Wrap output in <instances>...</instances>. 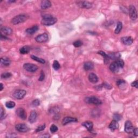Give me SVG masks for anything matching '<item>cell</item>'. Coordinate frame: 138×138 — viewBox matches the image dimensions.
Here are the masks:
<instances>
[{"mask_svg": "<svg viewBox=\"0 0 138 138\" xmlns=\"http://www.w3.org/2000/svg\"><path fill=\"white\" fill-rule=\"evenodd\" d=\"M15 128L17 131L21 133H25L29 130L28 126L24 123H19L15 126Z\"/></svg>", "mask_w": 138, "mask_h": 138, "instance_id": "cell-8", "label": "cell"}, {"mask_svg": "<svg viewBox=\"0 0 138 138\" xmlns=\"http://www.w3.org/2000/svg\"><path fill=\"white\" fill-rule=\"evenodd\" d=\"M31 59H32L33 60H35V61L37 62L38 63H41V64L45 63V60L44 59L38 57L37 56H36L31 55Z\"/></svg>", "mask_w": 138, "mask_h": 138, "instance_id": "cell-26", "label": "cell"}, {"mask_svg": "<svg viewBox=\"0 0 138 138\" xmlns=\"http://www.w3.org/2000/svg\"><path fill=\"white\" fill-rule=\"evenodd\" d=\"M37 118V113L35 111H32L31 112L29 116V122L30 123H32L36 122Z\"/></svg>", "mask_w": 138, "mask_h": 138, "instance_id": "cell-22", "label": "cell"}, {"mask_svg": "<svg viewBox=\"0 0 138 138\" xmlns=\"http://www.w3.org/2000/svg\"><path fill=\"white\" fill-rule=\"evenodd\" d=\"M0 63L1 65L3 66H9L11 64V60L7 58H1L0 59Z\"/></svg>", "mask_w": 138, "mask_h": 138, "instance_id": "cell-23", "label": "cell"}, {"mask_svg": "<svg viewBox=\"0 0 138 138\" xmlns=\"http://www.w3.org/2000/svg\"><path fill=\"white\" fill-rule=\"evenodd\" d=\"M78 122V120L76 118H73L71 117H65L62 121V124L63 125H66L67 123L71 122Z\"/></svg>", "mask_w": 138, "mask_h": 138, "instance_id": "cell-13", "label": "cell"}, {"mask_svg": "<svg viewBox=\"0 0 138 138\" xmlns=\"http://www.w3.org/2000/svg\"><path fill=\"white\" fill-rule=\"evenodd\" d=\"M9 2H11V3H14V2H15L16 1H11V0H10V1H9Z\"/></svg>", "mask_w": 138, "mask_h": 138, "instance_id": "cell-48", "label": "cell"}, {"mask_svg": "<svg viewBox=\"0 0 138 138\" xmlns=\"http://www.w3.org/2000/svg\"><path fill=\"white\" fill-rule=\"evenodd\" d=\"M134 127L133 126V124L131 122L130 120H127L125 123V131L127 133H131L133 132Z\"/></svg>", "mask_w": 138, "mask_h": 138, "instance_id": "cell-11", "label": "cell"}, {"mask_svg": "<svg viewBox=\"0 0 138 138\" xmlns=\"http://www.w3.org/2000/svg\"><path fill=\"white\" fill-rule=\"evenodd\" d=\"M108 57L110 59L118 60L120 59V58L121 57V55L119 52H112L109 54L108 55Z\"/></svg>", "mask_w": 138, "mask_h": 138, "instance_id": "cell-21", "label": "cell"}, {"mask_svg": "<svg viewBox=\"0 0 138 138\" xmlns=\"http://www.w3.org/2000/svg\"><path fill=\"white\" fill-rule=\"evenodd\" d=\"M108 128H110L112 131H114V130H118L119 128L118 122L115 120H112L110 123V125H109Z\"/></svg>", "mask_w": 138, "mask_h": 138, "instance_id": "cell-18", "label": "cell"}, {"mask_svg": "<svg viewBox=\"0 0 138 138\" xmlns=\"http://www.w3.org/2000/svg\"><path fill=\"white\" fill-rule=\"evenodd\" d=\"M98 54L100 55L101 56H102L104 58H105V61H107V63H108V60L110 59H109V58L108 57V55L106 54L105 52L103 51H99L98 52Z\"/></svg>", "mask_w": 138, "mask_h": 138, "instance_id": "cell-29", "label": "cell"}, {"mask_svg": "<svg viewBox=\"0 0 138 138\" xmlns=\"http://www.w3.org/2000/svg\"><path fill=\"white\" fill-rule=\"evenodd\" d=\"M23 68L28 72H35L38 70V67L37 65L33 64L25 63L23 65Z\"/></svg>", "mask_w": 138, "mask_h": 138, "instance_id": "cell-6", "label": "cell"}, {"mask_svg": "<svg viewBox=\"0 0 138 138\" xmlns=\"http://www.w3.org/2000/svg\"><path fill=\"white\" fill-rule=\"evenodd\" d=\"M15 103L14 102V101H7V102L6 103V106L8 108H13L15 106Z\"/></svg>", "mask_w": 138, "mask_h": 138, "instance_id": "cell-28", "label": "cell"}, {"mask_svg": "<svg viewBox=\"0 0 138 138\" xmlns=\"http://www.w3.org/2000/svg\"><path fill=\"white\" fill-rule=\"evenodd\" d=\"M12 76V74L10 72H4L3 73L1 76V77L2 79H8L10 78Z\"/></svg>", "mask_w": 138, "mask_h": 138, "instance_id": "cell-30", "label": "cell"}, {"mask_svg": "<svg viewBox=\"0 0 138 138\" xmlns=\"http://www.w3.org/2000/svg\"><path fill=\"white\" fill-rule=\"evenodd\" d=\"M52 66H53V68H54L55 70H59L60 67L59 62L56 60H54V63H53V64H52Z\"/></svg>", "mask_w": 138, "mask_h": 138, "instance_id": "cell-31", "label": "cell"}, {"mask_svg": "<svg viewBox=\"0 0 138 138\" xmlns=\"http://www.w3.org/2000/svg\"><path fill=\"white\" fill-rule=\"evenodd\" d=\"M73 45L76 48H79L83 45V42L80 40H77L73 43Z\"/></svg>", "mask_w": 138, "mask_h": 138, "instance_id": "cell-33", "label": "cell"}, {"mask_svg": "<svg viewBox=\"0 0 138 138\" xmlns=\"http://www.w3.org/2000/svg\"><path fill=\"white\" fill-rule=\"evenodd\" d=\"M45 125L44 124V125H41L39 127H38L37 128V129L36 130V132H41V131H42V130H44L45 128Z\"/></svg>", "mask_w": 138, "mask_h": 138, "instance_id": "cell-37", "label": "cell"}, {"mask_svg": "<svg viewBox=\"0 0 138 138\" xmlns=\"http://www.w3.org/2000/svg\"><path fill=\"white\" fill-rule=\"evenodd\" d=\"M113 119L114 120L118 122V121H119L122 119V116H121L120 114H119L118 113H115L113 115Z\"/></svg>", "mask_w": 138, "mask_h": 138, "instance_id": "cell-36", "label": "cell"}, {"mask_svg": "<svg viewBox=\"0 0 138 138\" xmlns=\"http://www.w3.org/2000/svg\"><path fill=\"white\" fill-rule=\"evenodd\" d=\"M109 69L113 73H117L119 70V66H118L117 62H113L110 65Z\"/></svg>", "mask_w": 138, "mask_h": 138, "instance_id": "cell-15", "label": "cell"}, {"mask_svg": "<svg viewBox=\"0 0 138 138\" xmlns=\"http://www.w3.org/2000/svg\"><path fill=\"white\" fill-rule=\"evenodd\" d=\"M117 63L118 65V66H119V67H121V68H122V67L124 66V62L123 61V60L122 59H119L118 60H117Z\"/></svg>", "mask_w": 138, "mask_h": 138, "instance_id": "cell-35", "label": "cell"}, {"mask_svg": "<svg viewBox=\"0 0 138 138\" xmlns=\"http://www.w3.org/2000/svg\"><path fill=\"white\" fill-rule=\"evenodd\" d=\"M59 111V110L58 109V108L57 107H52L50 109V112L51 113H55L57 114L58 112Z\"/></svg>", "mask_w": 138, "mask_h": 138, "instance_id": "cell-40", "label": "cell"}, {"mask_svg": "<svg viewBox=\"0 0 138 138\" xmlns=\"http://www.w3.org/2000/svg\"><path fill=\"white\" fill-rule=\"evenodd\" d=\"M122 43L124 45H130L133 44V38L130 37V36H126V37H123L121 38Z\"/></svg>", "mask_w": 138, "mask_h": 138, "instance_id": "cell-12", "label": "cell"}, {"mask_svg": "<svg viewBox=\"0 0 138 138\" xmlns=\"http://www.w3.org/2000/svg\"><path fill=\"white\" fill-rule=\"evenodd\" d=\"M57 19L52 17L50 15H44L43 16V19L41 21V23L45 26H50L55 24L57 22Z\"/></svg>", "mask_w": 138, "mask_h": 138, "instance_id": "cell-1", "label": "cell"}, {"mask_svg": "<svg viewBox=\"0 0 138 138\" xmlns=\"http://www.w3.org/2000/svg\"><path fill=\"white\" fill-rule=\"evenodd\" d=\"M28 18V17L24 14H21V15H18L12 19L11 23L14 25H17L18 24H20L24 22L25 21L27 20Z\"/></svg>", "mask_w": 138, "mask_h": 138, "instance_id": "cell-2", "label": "cell"}, {"mask_svg": "<svg viewBox=\"0 0 138 138\" xmlns=\"http://www.w3.org/2000/svg\"><path fill=\"white\" fill-rule=\"evenodd\" d=\"M40 105V101L38 99H35L32 102V105L34 107H36Z\"/></svg>", "mask_w": 138, "mask_h": 138, "instance_id": "cell-39", "label": "cell"}, {"mask_svg": "<svg viewBox=\"0 0 138 138\" xmlns=\"http://www.w3.org/2000/svg\"><path fill=\"white\" fill-rule=\"evenodd\" d=\"M4 89V86L3 84L2 83H1V89H0V91H2Z\"/></svg>", "mask_w": 138, "mask_h": 138, "instance_id": "cell-47", "label": "cell"}, {"mask_svg": "<svg viewBox=\"0 0 138 138\" xmlns=\"http://www.w3.org/2000/svg\"><path fill=\"white\" fill-rule=\"evenodd\" d=\"M1 33L4 35H11L13 33V31L12 29L7 27V26H3L1 28Z\"/></svg>", "mask_w": 138, "mask_h": 138, "instance_id": "cell-14", "label": "cell"}, {"mask_svg": "<svg viewBox=\"0 0 138 138\" xmlns=\"http://www.w3.org/2000/svg\"><path fill=\"white\" fill-rule=\"evenodd\" d=\"M41 138H50V135H49L48 134H47V133H45V134H43L42 135H41L40 136Z\"/></svg>", "mask_w": 138, "mask_h": 138, "instance_id": "cell-46", "label": "cell"}, {"mask_svg": "<svg viewBox=\"0 0 138 138\" xmlns=\"http://www.w3.org/2000/svg\"><path fill=\"white\" fill-rule=\"evenodd\" d=\"M50 130L51 132L52 133H54L56 132L58 130V128L57 126H56L55 125L53 124L51 126Z\"/></svg>", "mask_w": 138, "mask_h": 138, "instance_id": "cell-34", "label": "cell"}, {"mask_svg": "<svg viewBox=\"0 0 138 138\" xmlns=\"http://www.w3.org/2000/svg\"><path fill=\"white\" fill-rule=\"evenodd\" d=\"M39 29V27L37 25H33L32 27L28 28L27 29H26L25 32L29 35H33L36 33L37 31Z\"/></svg>", "mask_w": 138, "mask_h": 138, "instance_id": "cell-17", "label": "cell"}, {"mask_svg": "<svg viewBox=\"0 0 138 138\" xmlns=\"http://www.w3.org/2000/svg\"><path fill=\"white\" fill-rule=\"evenodd\" d=\"M81 125L85 127L89 132H92V130H93V123L91 122L86 121V122H85L82 123Z\"/></svg>", "mask_w": 138, "mask_h": 138, "instance_id": "cell-16", "label": "cell"}, {"mask_svg": "<svg viewBox=\"0 0 138 138\" xmlns=\"http://www.w3.org/2000/svg\"><path fill=\"white\" fill-rule=\"evenodd\" d=\"M30 47L28 46H24L20 49V52L21 54H27L30 52Z\"/></svg>", "mask_w": 138, "mask_h": 138, "instance_id": "cell-25", "label": "cell"}, {"mask_svg": "<svg viewBox=\"0 0 138 138\" xmlns=\"http://www.w3.org/2000/svg\"><path fill=\"white\" fill-rule=\"evenodd\" d=\"M77 4L81 8H85L87 9H90L92 7V3L88 1H79Z\"/></svg>", "mask_w": 138, "mask_h": 138, "instance_id": "cell-10", "label": "cell"}, {"mask_svg": "<svg viewBox=\"0 0 138 138\" xmlns=\"http://www.w3.org/2000/svg\"><path fill=\"white\" fill-rule=\"evenodd\" d=\"M138 129L137 128H134L133 129V133H134V135H135V137H138Z\"/></svg>", "mask_w": 138, "mask_h": 138, "instance_id": "cell-45", "label": "cell"}, {"mask_svg": "<svg viewBox=\"0 0 138 138\" xmlns=\"http://www.w3.org/2000/svg\"><path fill=\"white\" fill-rule=\"evenodd\" d=\"M26 94V92L24 89H17V90L14 91L13 94V97L15 98L18 99V100H21V99L24 98Z\"/></svg>", "mask_w": 138, "mask_h": 138, "instance_id": "cell-4", "label": "cell"}, {"mask_svg": "<svg viewBox=\"0 0 138 138\" xmlns=\"http://www.w3.org/2000/svg\"><path fill=\"white\" fill-rule=\"evenodd\" d=\"M52 4L49 0H43L41 2V7L42 9H47L51 7Z\"/></svg>", "mask_w": 138, "mask_h": 138, "instance_id": "cell-19", "label": "cell"}, {"mask_svg": "<svg viewBox=\"0 0 138 138\" xmlns=\"http://www.w3.org/2000/svg\"><path fill=\"white\" fill-rule=\"evenodd\" d=\"M1 40L2 41H6V40H9V38L7 37L6 35H4L2 33H1Z\"/></svg>", "mask_w": 138, "mask_h": 138, "instance_id": "cell-43", "label": "cell"}, {"mask_svg": "<svg viewBox=\"0 0 138 138\" xmlns=\"http://www.w3.org/2000/svg\"><path fill=\"white\" fill-rule=\"evenodd\" d=\"M94 68V65L91 62H87L84 64V69L86 71L92 70Z\"/></svg>", "mask_w": 138, "mask_h": 138, "instance_id": "cell-24", "label": "cell"}, {"mask_svg": "<svg viewBox=\"0 0 138 138\" xmlns=\"http://www.w3.org/2000/svg\"><path fill=\"white\" fill-rule=\"evenodd\" d=\"M89 80L91 83L95 84L98 81V77L95 73H91L89 75Z\"/></svg>", "mask_w": 138, "mask_h": 138, "instance_id": "cell-20", "label": "cell"}, {"mask_svg": "<svg viewBox=\"0 0 138 138\" xmlns=\"http://www.w3.org/2000/svg\"><path fill=\"white\" fill-rule=\"evenodd\" d=\"M1 117H0V118H1V119H3V118H4V111L3 110V107H1Z\"/></svg>", "mask_w": 138, "mask_h": 138, "instance_id": "cell-44", "label": "cell"}, {"mask_svg": "<svg viewBox=\"0 0 138 138\" xmlns=\"http://www.w3.org/2000/svg\"><path fill=\"white\" fill-rule=\"evenodd\" d=\"M122 24L121 22L119 21L117 23V28H116L114 31L115 34H119V33L120 32V31H122Z\"/></svg>", "mask_w": 138, "mask_h": 138, "instance_id": "cell-27", "label": "cell"}, {"mask_svg": "<svg viewBox=\"0 0 138 138\" xmlns=\"http://www.w3.org/2000/svg\"><path fill=\"white\" fill-rule=\"evenodd\" d=\"M92 115L93 117H98L99 115V113H100V112H99V110H94L92 112Z\"/></svg>", "mask_w": 138, "mask_h": 138, "instance_id": "cell-38", "label": "cell"}, {"mask_svg": "<svg viewBox=\"0 0 138 138\" xmlns=\"http://www.w3.org/2000/svg\"><path fill=\"white\" fill-rule=\"evenodd\" d=\"M49 39V36L47 33H43L42 34L38 35L35 37V40L37 42L40 43H45L47 42Z\"/></svg>", "mask_w": 138, "mask_h": 138, "instance_id": "cell-7", "label": "cell"}, {"mask_svg": "<svg viewBox=\"0 0 138 138\" xmlns=\"http://www.w3.org/2000/svg\"><path fill=\"white\" fill-rule=\"evenodd\" d=\"M16 114L18 117L23 120H25L26 119V113L24 109L23 108H18L16 111Z\"/></svg>", "mask_w": 138, "mask_h": 138, "instance_id": "cell-9", "label": "cell"}, {"mask_svg": "<svg viewBox=\"0 0 138 138\" xmlns=\"http://www.w3.org/2000/svg\"><path fill=\"white\" fill-rule=\"evenodd\" d=\"M128 13H129V15L130 16V18L132 19V20L134 21L137 20L138 17V14H137V11L135 7L133 6L130 5L128 8Z\"/></svg>", "mask_w": 138, "mask_h": 138, "instance_id": "cell-5", "label": "cell"}, {"mask_svg": "<svg viewBox=\"0 0 138 138\" xmlns=\"http://www.w3.org/2000/svg\"><path fill=\"white\" fill-rule=\"evenodd\" d=\"M125 84H126V81H124V80L120 79L118 80V81H117V85L118 86V87H119V88H122V86H124Z\"/></svg>", "mask_w": 138, "mask_h": 138, "instance_id": "cell-32", "label": "cell"}, {"mask_svg": "<svg viewBox=\"0 0 138 138\" xmlns=\"http://www.w3.org/2000/svg\"><path fill=\"white\" fill-rule=\"evenodd\" d=\"M85 102L89 104H93L95 105H100L102 104V101L99 98L94 96L89 97L85 98Z\"/></svg>", "mask_w": 138, "mask_h": 138, "instance_id": "cell-3", "label": "cell"}, {"mask_svg": "<svg viewBox=\"0 0 138 138\" xmlns=\"http://www.w3.org/2000/svg\"><path fill=\"white\" fill-rule=\"evenodd\" d=\"M131 86L132 87H134L136 89L138 88V81H134L131 83Z\"/></svg>", "mask_w": 138, "mask_h": 138, "instance_id": "cell-42", "label": "cell"}, {"mask_svg": "<svg viewBox=\"0 0 138 138\" xmlns=\"http://www.w3.org/2000/svg\"><path fill=\"white\" fill-rule=\"evenodd\" d=\"M44 78H45L44 72H43V71H42L41 72V75H40V77L39 79H38V81H42L44 79Z\"/></svg>", "mask_w": 138, "mask_h": 138, "instance_id": "cell-41", "label": "cell"}]
</instances>
